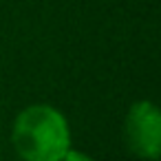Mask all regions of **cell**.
Returning a JSON list of instances; mask_svg holds the SVG:
<instances>
[{
  "mask_svg": "<svg viewBox=\"0 0 161 161\" xmlns=\"http://www.w3.org/2000/svg\"><path fill=\"white\" fill-rule=\"evenodd\" d=\"M11 143L22 161H62L73 148L69 119L51 104H31L16 115Z\"/></svg>",
  "mask_w": 161,
  "mask_h": 161,
  "instance_id": "1",
  "label": "cell"
},
{
  "mask_svg": "<svg viewBox=\"0 0 161 161\" xmlns=\"http://www.w3.org/2000/svg\"><path fill=\"white\" fill-rule=\"evenodd\" d=\"M124 141L128 150L146 161H157L161 154V113L154 102H135L124 119Z\"/></svg>",
  "mask_w": 161,
  "mask_h": 161,
  "instance_id": "2",
  "label": "cell"
},
{
  "mask_svg": "<svg viewBox=\"0 0 161 161\" xmlns=\"http://www.w3.org/2000/svg\"><path fill=\"white\" fill-rule=\"evenodd\" d=\"M62 161H95L93 157H88L86 152H82V150H75V148H71L66 154H64V159Z\"/></svg>",
  "mask_w": 161,
  "mask_h": 161,
  "instance_id": "3",
  "label": "cell"
}]
</instances>
